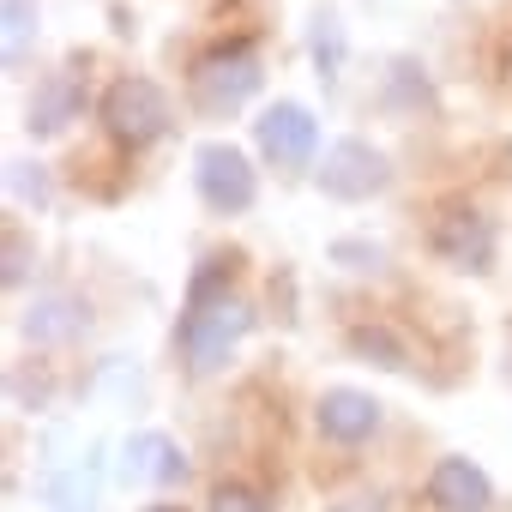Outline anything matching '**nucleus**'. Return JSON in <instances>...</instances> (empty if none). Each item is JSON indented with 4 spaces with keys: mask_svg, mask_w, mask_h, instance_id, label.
I'll use <instances>...</instances> for the list:
<instances>
[{
    "mask_svg": "<svg viewBox=\"0 0 512 512\" xmlns=\"http://www.w3.org/2000/svg\"><path fill=\"white\" fill-rule=\"evenodd\" d=\"M253 332V308L241 296H223V302H199V308H181V326H175V350H181V368L193 380H211L235 344Z\"/></svg>",
    "mask_w": 512,
    "mask_h": 512,
    "instance_id": "f257e3e1",
    "label": "nucleus"
},
{
    "mask_svg": "<svg viewBox=\"0 0 512 512\" xmlns=\"http://www.w3.org/2000/svg\"><path fill=\"white\" fill-rule=\"evenodd\" d=\"M260 85H266V67H260V49H247V43H223V49H211L193 67V103L211 121H223L241 103H253Z\"/></svg>",
    "mask_w": 512,
    "mask_h": 512,
    "instance_id": "f03ea898",
    "label": "nucleus"
},
{
    "mask_svg": "<svg viewBox=\"0 0 512 512\" xmlns=\"http://www.w3.org/2000/svg\"><path fill=\"white\" fill-rule=\"evenodd\" d=\"M169 91L157 85V79H139V73H127V79H115L109 91H103V127H109V139L115 145H127V151H145V145H157L163 133H169Z\"/></svg>",
    "mask_w": 512,
    "mask_h": 512,
    "instance_id": "7ed1b4c3",
    "label": "nucleus"
},
{
    "mask_svg": "<svg viewBox=\"0 0 512 512\" xmlns=\"http://www.w3.org/2000/svg\"><path fill=\"white\" fill-rule=\"evenodd\" d=\"M193 187H199L205 211H217V217H241L260 199V175H253L247 151H235L229 139H205L193 151Z\"/></svg>",
    "mask_w": 512,
    "mask_h": 512,
    "instance_id": "20e7f679",
    "label": "nucleus"
},
{
    "mask_svg": "<svg viewBox=\"0 0 512 512\" xmlns=\"http://www.w3.org/2000/svg\"><path fill=\"white\" fill-rule=\"evenodd\" d=\"M314 181L338 205H368V199H380L392 187V163L368 139H332L326 157H320V169H314Z\"/></svg>",
    "mask_w": 512,
    "mask_h": 512,
    "instance_id": "39448f33",
    "label": "nucleus"
},
{
    "mask_svg": "<svg viewBox=\"0 0 512 512\" xmlns=\"http://www.w3.org/2000/svg\"><path fill=\"white\" fill-rule=\"evenodd\" d=\"M428 247L440 253V266L482 278V272H494L500 229H494V217H488V211H476V205H452L446 217H434V235H428Z\"/></svg>",
    "mask_w": 512,
    "mask_h": 512,
    "instance_id": "423d86ee",
    "label": "nucleus"
},
{
    "mask_svg": "<svg viewBox=\"0 0 512 512\" xmlns=\"http://www.w3.org/2000/svg\"><path fill=\"white\" fill-rule=\"evenodd\" d=\"M253 145H260V157L272 169H308L320 157V121L308 103H266L260 121H253Z\"/></svg>",
    "mask_w": 512,
    "mask_h": 512,
    "instance_id": "0eeeda50",
    "label": "nucleus"
},
{
    "mask_svg": "<svg viewBox=\"0 0 512 512\" xmlns=\"http://www.w3.org/2000/svg\"><path fill=\"white\" fill-rule=\"evenodd\" d=\"M380 422H386V404L362 386H326L314 404V428L332 446H368L380 434Z\"/></svg>",
    "mask_w": 512,
    "mask_h": 512,
    "instance_id": "6e6552de",
    "label": "nucleus"
},
{
    "mask_svg": "<svg viewBox=\"0 0 512 512\" xmlns=\"http://www.w3.org/2000/svg\"><path fill=\"white\" fill-rule=\"evenodd\" d=\"M428 506L434 512H494V482H488V470L476 458L446 452L428 470Z\"/></svg>",
    "mask_w": 512,
    "mask_h": 512,
    "instance_id": "1a4fd4ad",
    "label": "nucleus"
},
{
    "mask_svg": "<svg viewBox=\"0 0 512 512\" xmlns=\"http://www.w3.org/2000/svg\"><path fill=\"white\" fill-rule=\"evenodd\" d=\"M79 109H85V91H79V73L73 67H61V73H49V79H37V97H31V133L37 139H55L67 121H79Z\"/></svg>",
    "mask_w": 512,
    "mask_h": 512,
    "instance_id": "9d476101",
    "label": "nucleus"
},
{
    "mask_svg": "<svg viewBox=\"0 0 512 512\" xmlns=\"http://www.w3.org/2000/svg\"><path fill=\"white\" fill-rule=\"evenodd\" d=\"M121 476H127V482H187V458H181V446H175L169 434L145 428V434L127 440Z\"/></svg>",
    "mask_w": 512,
    "mask_h": 512,
    "instance_id": "9b49d317",
    "label": "nucleus"
},
{
    "mask_svg": "<svg viewBox=\"0 0 512 512\" xmlns=\"http://www.w3.org/2000/svg\"><path fill=\"white\" fill-rule=\"evenodd\" d=\"M19 326H25V338H31V344H73V338H79V326H85V302H79V296H67V290H49V296H37V302H31V314H25Z\"/></svg>",
    "mask_w": 512,
    "mask_h": 512,
    "instance_id": "f8f14e48",
    "label": "nucleus"
},
{
    "mask_svg": "<svg viewBox=\"0 0 512 512\" xmlns=\"http://www.w3.org/2000/svg\"><path fill=\"white\" fill-rule=\"evenodd\" d=\"M308 55H314V79L332 91L344 79V55H350V37H344V19L338 13H314L308 25Z\"/></svg>",
    "mask_w": 512,
    "mask_h": 512,
    "instance_id": "ddd939ff",
    "label": "nucleus"
},
{
    "mask_svg": "<svg viewBox=\"0 0 512 512\" xmlns=\"http://www.w3.org/2000/svg\"><path fill=\"white\" fill-rule=\"evenodd\" d=\"M235 253H205V260L193 266V278H187V308H199V302H223V296H235Z\"/></svg>",
    "mask_w": 512,
    "mask_h": 512,
    "instance_id": "4468645a",
    "label": "nucleus"
},
{
    "mask_svg": "<svg viewBox=\"0 0 512 512\" xmlns=\"http://www.w3.org/2000/svg\"><path fill=\"white\" fill-rule=\"evenodd\" d=\"M386 103H392L398 115H422V103H428L422 61H410V55H398V61H392V73H386Z\"/></svg>",
    "mask_w": 512,
    "mask_h": 512,
    "instance_id": "2eb2a0df",
    "label": "nucleus"
},
{
    "mask_svg": "<svg viewBox=\"0 0 512 512\" xmlns=\"http://www.w3.org/2000/svg\"><path fill=\"white\" fill-rule=\"evenodd\" d=\"M49 512H97V470L73 464L49 482Z\"/></svg>",
    "mask_w": 512,
    "mask_h": 512,
    "instance_id": "dca6fc26",
    "label": "nucleus"
},
{
    "mask_svg": "<svg viewBox=\"0 0 512 512\" xmlns=\"http://www.w3.org/2000/svg\"><path fill=\"white\" fill-rule=\"evenodd\" d=\"M350 350H356V356H368L374 368H392V374H404V368H410V350L392 338V326H356V332H350Z\"/></svg>",
    "mask_w": 512,
    "mask_h": 512,
    "instance_id": "f3484780",
    "label": "nucleus"
},
{
    "mask_svg": "<svg viewBox=\"0 0 512 512\" xmlns=\"http://www.w3.org/2000/svg\"><path fill=\"white\" fill-rule=\"evenodd\" d=\"M7 187H13V199H19V205H37V211L55 199L49 169H43V163H25V157H13V163H7Z\"/></svg>",
    "mask_w": 512,
    "mask_h": 512,
    "instance_id": "a211bd4d",
    "label": "nucleus"
},
{
    "mask_svg": "<svg viewBox=\"0 0 512 512\" xmlns=\"http://www.w3.org/2000/svg\"><path fill=\"white\" fill-rule=\"evenodd\" d=\"M31 31H37V0H7V61H13V67H19Z\"/></svg>",
    "mask_w": 512,
    "mask_h": 512,
    "instance_id": "6ab92c4d",
    "label": "nucleus"
},
{
    "mask_svg": "<svg viewBox=\"0 0 512 512\" xmlns=\"http://www.w3.org/2000/svg\"><path fill=\"white\" fill-rule=\"evenodd\" d=\"M332 260L350 266V272H380L386 266V247H374V241H332Z\"/></svg>",
    "mask_w": 512,
    "mask_h": 512,
    "instance_id": "aec40b11",
    "label": "nucleus"
},
{
    "mask_svg": "<svg viewBox=\"0 0 512 512\" xmlns=\"http://www.w3.org/2000/svg\"><path fill=\"white\" fill-rule=\"evenodd\" d=\"M211 512H272V506H266V494H253V488H241V482H223V488L211 494Z\"/></svg>",
    "mask_w": 512,
    "mask_h": 512,
    "instance_id": "412c9836",
    "label": "nucleus"
},
{
    "mask_svg": "<svg viewBox=\"0 0 512 512\" xmlns=\"http://www.w3.org/2000/svg\"><path fill=\"white\" fill-rule=\"evenodd\" d=\"M7 284H25V235L7 229Z\"/></svg>",
    "mask_w": 512,
    "mask_h": 512,
    "instance_id": "4be33fe9",
    "label": "nucleus"
},
{
    "mask_svg": "<svg viewBox=\"0 0 512 512\" xmlns=\"http://www.w3.org/2000/svg\"><path fill=\"white\" fill-rule=\"evenodd\" d=\"M145 512H187V506H169V500H157V506H145Z\"/></svg>",
    "mask_w": 512,
    "mask_h": 512,
    "instance_id": "5701e85b",
    "label": "nucleus"
}]
</instances>
